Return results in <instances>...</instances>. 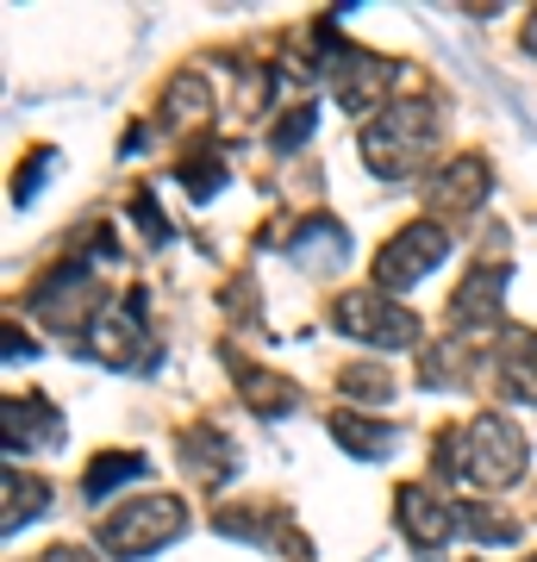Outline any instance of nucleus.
I'll return each mask as SVG.
<instances>
[{
    "mask_svg": "<svg viewBox=\"0 0 537 562\" xmlns=\"http://www.w3.org/2000/svg\"><path fill=\"white\" fill-rule=\"evenodd\" d=\"M525 462H532V443H525V431L506 413H476V419L450 425L438 438V469L469 487H481V494L513 487L525 475Z\"/></svg>",
    "mask_w": 537,
    "mask_h": 562,
    "instance_id": "1",
    "label": "nucleus"
},
{
    "mask_svg": "<svg viewBox=\"0 0 537 562\" xmlns=\"http://www.w3.org/2000/svg\"><path fill=\"white\" fill-rule=\"evenodd\" d=\"M444 132V106L432 94H406V101H388L376 120L362 125V162L369 176L381 181H400V176H418L432 144Z\"/></svg>",
    "mask_w": 537,
    "mask_h": 562,
    "instance_id": "2",
    "label": "nucleus"
},
{
    "mask_svg": "<svg viewBox=\"0 0 537 562\" xmlns=\"http://www.w3.org/2000/svg\"><path fill=\"white\" fill-rule=\"evenodd\" d=\"M181 531H188V506L176 494H144V501H125L100 519V550H113L120 562H144L163 543H176Z\"/></svg>",
    "mask_w": 537,
    "mask_h": 562,
    "instance_id": "3",
    "label": "nucleus"
},
{
    "mask_svg": "<svg viewBox=\"0 0 537 562\" xmlns=\"http://www.w3.org/2000/svg\"><path fill=\"white\" fill-rule=\"evenodd\" d=\"M444 257H450V232H444L438 220H406L394 238L369 257V276H376L369 288H381V294H406V288L425 281Z\"/></svg>",
    "mask_w": 537,
    "mask_h": 562,
    "instance_id": "4",
    "label": "nucleus"
},
{
    "mask_svg": "<svg viewBox=\"0 0 537 562\" xmlns=\"http://www.w3.org/2000/svg\"><path fill=\"white\" fill-rule=\"evenodd\" d=\"M332 325H338L344 338L376 344V350H406V344H418V319L400 301H388L381 288H350V294H338L332 301Z\"/></svg>",
    "mask_w": 537,
    "mask_h": 562,
    "instance_id": "5",
    "label": "nucleus"
},
{
    "mask_svg": "<svg viewBox=\"0 0 537 562\" xmlns=\"http://www.w3.org/2000/svg\"><path fill=\"white\" fill-rule=\"evenodd\" d=\"M318 38H325V69H332V94H338V106L344 113H369V106H388V88H394V63L388 57H376V50H357V44H338L325 25H318Z\"/></svg>",
    "mask_w": 537,
    "mask_h": 562,
    "instance_id": "6",
    "label": "nucleus"
},
{
    "mask_svg": "<svg viewBox=\"0 0 537 562\" xmlns=\"http://www.w3.org/2000/svg\"><path fill=\"white\" fill-rule=\"evenodd\" d=\"M32 313H38L44 325H51V331H69V338H76V331H88V325H94V313L107 301H100L94 294V276H88V262H63V269H51V276L38 281V288H32Z\"/></svg>",
    "mask_w": 537,
    "mask_h": 562,
    "instance_id": "7",
    "label": "nucleus"
},
{
    "mask_svg": "<svg viewBox=\"0 0 537 562\" xmlns=\"http://www.w3.org/2000/svg\"><path fill=\"white\" fill-rule=\"evenodd\" d=\"M88 357H100L107 369H144L150 362V331H144V294H125V301H107L94 313V325L81 331Z\"/></svg>",
    "mask_w": 537,
    "mask_h": 562,
    "instance_id": "8",
    "label": "nucleus"
},
{
    "mask_svg": "<svg viewBox=\"0 0 537 562\" xmlns=\"http://www.w3.org/2000/svg\"><path fill=\"white\" fill-rule=\"evenodd\" d=\"M506 288H513V269L506 262H476L462 288L450 294V331L457 338H481L500 325V306H506Z\"/></svg>",
    "mask_w": 537,
    "mask_h": 562,
    "instance_id": "9",
    "label": "nucleus"
},
{
    "mask_svg": "<svg viewBox=\"0 0 537 562\" xmlns=\"http://www.w3.org/2000/svg\"><path fill=\"white\" fill-rule=\"evenodd\" d=\"M394 519H400V531H406V543H413V550H425V557H438L444 543L462 531L457 506L438 501L425 482H406V487L394 494Z\"/></svg>",
    "mask_w": 537,
    "mask_h": 562,
    "instance_id": "10",
    "label": "nucleus"
},
{
    "mask_svg": "<svg viewBox=\"0 0 537 562\" xmlns=\"http://www.w3.org/2000/svg\"><path fill=\"white\" fill-rule=\"evenodd\" d=\"M0 443H7V457H32L44 443H63V413L44 394H7L0 401Z\"/></svg>",
    "mask_w": 537,
    "mask_h": 562,
    "instance_id": "11",
    "label": "nucleus"
},
{
    "mask_svg": "<svg viewBox=\"0 0 537 562\" xmlns=\"http://www.w3.org/2000/svg\"><path fill=\"white\" fill-rule=\"evenodd\" d=\"M488 188H494V169H488V157H476V150L444 157L438 169H432V181H425L432 206H438V213H457V220L488 201Z\"/></svg>",
    "mask_w": 537,
    "mask_h": 562,
    "instance_id": "12",
    "label": "nucleus"
},
{
    "mask_svg": "<svg viewBox=\"0 0 537 562\" xmlns=\"http://www.w3.org/2000/svg\"><path fill=\"white\" fill-rule=\"evenodd\" d=\"M176 457H181V469L206 487H220V482L238 475V443L225 438L220 425H188V431H176Z\"/></svg>",
    "mask_w": 537,
    "mask_h": 562,
    "instance_id": "13",
    "label": "nucleus"
},
{
    "mask_svg": "<svg viewBox=\"0 0 537 562\" xmlns=\"http://www.w3.org/2000/svg\"><path fill=\"white\" fill-rule=\"evenodd\" d=\"M225 369H232L238 401L250 406V413H294V406H300V387L288 382V375H276V369H257V362L232 357V350H225Z\"/></svg>",
    "mask_w": 537,
    "mask_h": 562,
    "instance_id": "14",
    "label": "nucleus"
},
{
    "mask_svg": "<svg viewBox=\"0 0 537 562\" xmlns=\"http://www.w3.org/2000/svg\"><path fill=\"white\" fill-rule=\"evenodd\" d=\"M288 257L306 262V269H338V262L350 257V232H344L338 220L313 213V220H300L294 232H288Z\"/></svg>",
    "mask_w": 537,
    "mask_h": 562,
    "instance_id": "15",
    "label": "nucleus"
},
{
    "mask_svg": "<svg viewBox=\"0 0 537 562\" xmlns=\"http://www.w3.org/2000/svg\"><path fill=\"white\" fill-rule=\"evenodd\" d=\"M325 431L344 443V457H357V462L388 457V450H394V438H400L388 419H362V413H350V406H338V413L325 419Z\"/></svg>",
    "mask_w": 537,
    "mask_h": 562,
    "instance_id": "16",
    "label": "nucleus"
},
{
    "mask_svg": "<svg viewBox=\"0 0 537 562\" xmlns=\"http://www.w3.org/2000/svg\"><path fill=\"white\" fill-rule=\"evenodd\" d=\"M0 487H7V513H0V531H7V538H13L20 525H32L38 513H51V482H44V475H25V469L7 462Z\"/></svg>",
    "mask_w": 537,
    "mask_h": 562,
    "instance_id": "17",
    "label": "nucleus"
},
{
    "mask_svg": "<svg viewBox=\"0 0 537 562\" xmlns=\"http://www.w3.org/2000/svg\"><path fill=\"white\" fill-rule=\"evenodd\" d=\"M500 387L513 394V401H532L537 406V331H513V338L500 344Z\"/></svg>",
    "mask_w": 537,
    "mask_h": 562,
    "instance_id": "18",
    "label": "nucleus"
},
{
    "mask_svg": "<svg viewBox=\"0 0 537 562\" xmlns=\"http://www.w3.org/2000/svg\"><path fill=\"white\" fill-rule=\"evenodd\" d=\"M281 506L276 501H244V506H220L213 513V531L220 538H257V543H276L281 538Z\"/></svg>",
    "mask_w": 537,
    "mask_h": 562,
    "instance_id": "19",
    "label": "nucleus"
},
{
    "mask_svg": "<svg viewBox=\"0 0 537 562\" xmlns=\"http://www.w3.org/2000/svg\"><path fill=\"white\" fill-rule=\"evenodd\" d=\"M213 113V81L194 76V69H181L169 88H163V120L169 125H200Z\"/></svg>",
    "mask_w": 537,
    "mask_h": 562,
    "instance_id": "20",
    "label": "nucleus"
},
{
    "mask_svg": "<svg viewBox=\"0 0 537 562\" xmlns=\"http://www.w3.org/2000/svg\"><path fill=\"white\" fill-rule=\"evenodd\" d=\"M144 469H150V462H144L138 450H100V457L88 462V475H81V494H88V501H107L113 487L138 482Z\"/></svg>",
    "mask_w": 537,
    "mask_h": 562,
    "instance_id": "21",
    "label": "nucleus"
},
{
    "mask_svg": "<svg viewBox=\"0 0 537 562\" xmlns=\"http://www.w3.org/2000/svg\"><path fill=\"white\" fill-rule=\"evenodd\" d=\"M338 387L350 394V401H369V406H388L394 401V375L381 369V362H350L338 375Z\"/></svg>",
    "mask_w": 537,
    "mask_h": 562,
    "instance_id": "22",
    "label": "nucleus"
},
{
    "mask_svg": "<svg viewBox=\"0 0 537 562\" xmlns=\"http://www.w3.org/2000/svg\"><path fill=\"white\" fill-rule=\"evenodd\" d=\"M457 519L476 543H513L518 538V519H506V513H494V506H457Z\"/></svg>",
    "mask_w": 537,
    "mask_h": 562,
    "instance_id": "23",
    "label": "nucleus"
},
{
    "mask_svg": "<svg viewBox=\"0 0 537 562\" xmlns=\"http://www.w3.org/2000/svg\"><path fill=\"white\" fill-rule=\"evenodd\" d=\"M181 181H188V194H194V201H206V194L225 181V157H220V150H200L194 162H181Z\"/></svg>",
    "mask_w": 537,
    "mask_h": 562,
    "instance_id": "24",
    "label": "nucleus"
},
{
    "mask_svg": "<svg viewBox=\"0 0 537 562\" xmlns=\"http://www.w3.org/2000/svg\"><path fill=\"white\" fill-rule=\"evenodd\" d=\"M313 125H318V106H288V120L269 132V144H276V150H294V144H306Z\"/></svg>",
    "mask_w": 537,
    "mask_h": 562,
    "instance_id": "25",
    "label": "nucleus"
},
{
    "mask_svg": "<svg viewBox=\"0 0 537 562\" xmlns=\"http://www.w3.org/2000/svg\"><path fill=\"white\" fill-rule=\"evenodd\" d=\"M44 176H51V150H32V162H25L20 176H13V201H32V194H38L44 188Z\"/></svg>",
    "mask_w": 537,
    "mask_h": 562,
    "instance_id": "26",
    "label": "nucleus"
},
{
    "mask_svg": "<svg viewBox=\"0 0 537 562\" xmlns=\"http://www.w3.org/2000/svg\"><path fill=\"white\" fill-rule=\"evenodd\" d=\"M132 220L144 225V238H150V244H163V238H169V220L157 213V201H150V188H138V194H132Z\"/></svg>",
    "mask_w": 537,
    "mask_h": 562,
    "instance_id": "27",
    "label": "nucleus"
},
{
    "mask_svg": "<svg viewBox=\"0 0 537 562\" xmlns=\"http://www.w3.org/2000/svg\"><path fill=\"white\" fill-rule=\"evenodd\" d=\"M32 357H38V344L20 338V325H7V362H32Z\"/></svg>",
    "mask_w": 537,
    "mask_h": 562,
    "instance_id": "28",
    "label": "nucleus"
},
{
    "mask_svg": "<svg viewBox=\"0 0 537 562\" xmlns=\"http://www.w3.org/2000/svg\"><path fill=\"white\" fill-rule=\"evenodd\" d=\"M38 562H94V557H88L81 543H51V550H44Z\"/></svg>",
    "mask_w": 537,
    "mask_h": 562,
    "instance_id": "29",
    "label": "nucleus"
},
{
    "mask_svg": "<svg viewBox=\"0 0 537 562\" xmlns=\"http://www.w3.org/2000/svg\"><path fill=\"white\" fill-rule=\"evenodd\" d=\"M532 562H537V557H532Z\"/></svg>",
    "mask_w": 537,
    "mask_h": 562,
    "instance_id": "30",
    "label": "nucleus"
}]
</instances>
